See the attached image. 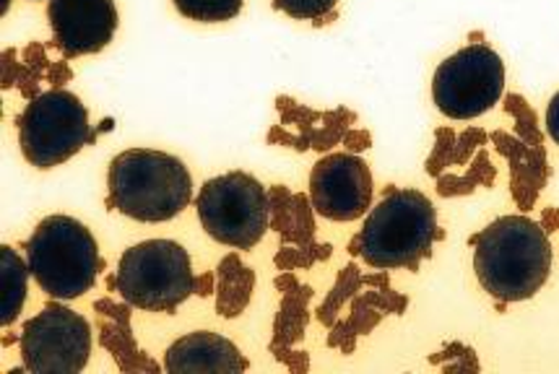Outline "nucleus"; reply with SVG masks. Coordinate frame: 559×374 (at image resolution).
I'll use <instances>...</instances> for the list:
<instances>
[{"mask_svg":"<svg viewBox=\"0 0 559 374\" xmlns=\"http://www.w3.org/2000/svg\"><path fill=\"white\" fill-rule=\"evenodd\" d=\"M474 270L489 297L500 302H526L549 278L551 244L547 231L528 216H502L476 237Z\"/></svg>","mask_w":559,"mask_h":374,"instance_id":"nucleus-1","label":"nucleus"},{"mask_svg":"<svg viewBox=\"0 0 559 374\" xmlns=\"http://www.w3.org/2000/svg\"><path fill=\"white\" fill-rule=\"evenodd\" d=\"M110 206L128 219L162 224L180 216L193 201V177L186 161L156 148H128L110 161Z\"/></svg>","mask_w":559,"mask_h":374,"instance_id":"nucleus-2","label":"nucleus"},{"mask_svg":"<svg viewBox=\"0 0 559 374\" xmlns=\"http://www.w3.org/2000/svg\"><path fill=\"white\" fill-rule=\"evenodd\" d=\"M438 237V210L419 190H393L365 216L357 237L362 261L380 270L417 268Z\"/></svg>","mask_w":559,"mask_h":374,"instance_id":"nucleus-3","label":"nucleus"},{"mask_svg":"<svg viewBox=\"0 0 559 374\" xmlns=\"http://www.w3.org/2000/svg\"><path fill=\"white\" fill-rule=\"evenodd\" d=\"M32 278L47 297L71 302L84 297L102 270L99 244L73 216H47L26 240Z\"/></svg>","mask_w":559,"mask_h":374,"instance_id":"nucleus-4","label":"nucleus"},{"mask_svg":"<svg viewBox=\"0 0 559 374\" xmlns=\"http://www.w3.org/2000/svg\"><path fill=\"white\" fill-rule=\"evenodd\" d=\"M115 283L135 310L173 312L195 291L193 263L182 244L146 240L122 253Z\"/></svg>","mask_w":559,"mask_h":374,"instance_id":"nucleus-5","label":"nucleus"},{"mask_svg":"<svg viewBox=\"0 0 559 374\" xmlns=\"http://www.w3.org/2000/svg\"><path fill=\"white\" fill-rule=\"evenodd\" d=\"M198 221L224 248L250 250L263 240L271 221V198L248 172H227L209 180L195 198Z\"/></svg>","mask_w":559,"mask_h":374,"instance_id":"nucleus-6","label":"nucleus"},{"mask_svg":"<svg viewBox=\"0 0 559 374\" xmlns=\"http://www.w3.org/2000/svg\"><path fill=\"white\" fill-rule=\"evenodd\" d=\"M92 141L88 110L68 88L37 94L19 118V146L37 169H52L73 159Z\"/></svg>","mask_w":559,"mask_h":374,"instance_id":"nucleus-7","label":"nucleus"},{"mask_svg":"<svg viewBox=\"0 0 559 374\" xmlns=\"http://www.w3.org/2000/svg\"><path fill=\"white\" fill-rule=\"evenodd\" d=\"M504 94V63L492 47L468 45L442 60L432 79L435 107L450 120L487 114Z\"/></svg>","mask_w":559,"mask_h":374,"instance_id":"nucleus-8","label":"nucleus"},{"mask_svg":"<svg viewBox=\"0 0 559 374\" xmlns=\"http://www.w3.org/2000/svg\"><path fill=\"white\" fill-rule=\"evenodd\" d=\"M24 370L34 374H76L92 357V328L86 317L52 302L26 319L22 330Z\"/></svg>","mask_w":559,"mask_h":374,"instance_id":"nucleus-9","label":"nucleus"},{"mask_svg":"<svg viewBox=\"0 0 559 374\" xmlns=\"http://www.w3.org/2000/svg\"><path fill=\"white\" fill-rule=\"evenodd\" d=\"M374 182L357 154H329L310 172V201L331 221H354L372 208Z\"/></svg>","mask_w":559,"mask_h":374,"instance_id":"nucleus-10","label":"nucleus"},{"mask_svg":"<svg viewBox=\"0 0 559 374\" xmlns=\"http://www.w3.org/2000/svg\"><path fill=\"white\" fill-rule=\"evenodd\" d=\"M47 22L60 50L68 58H81L112 43L120 16L115 0H50Z\"/></svg>","mask_w":559,"mask_h":374,"instance_id":"nucleus-11","label":"nucleus"},{"mask_svg":"<svg viewBox=\"0 0 559 374\" xmlns=\"http://www.w3.org/2000/svg\"><path fill=\"white\" fill-rule=\"evenodd\" d=\"M167 372L186 374V372H219V374H240L248 370V362L242 359L240 349L227 338L216 333L198 330L190 336L177 338L167 349L165 357Z\"/></svg>","mask_w":559,"mask_h":374,"instance_id":"nucleus-12","label":"nucleus"},{"mask_svg":"<svg viewBox=\"0 0 559 374\" xmlns=\"http://www.w3.org/2000/svg\"><path fill=\"white\" fill-rule=\"evenodd\" d=\"M29 263L24 261L16 250L5 244L0 253V287H3V307H0V323L9 328L16 323L19 312L24 310L26 289H29Z\"/></svg>","mask_w":559,"mask_h":374,"instance_id":"nucleus-13","label":"nucleus"},{"mask_svg":"<svg viewBox=\"0 0 559 374\" xmlns=\"http://www.w3.org/2000/svg\"><path fill=\"white\" fill-rule=\"evenodd\" d=\"M175 9L190 22L222 24L242 11V0H175Z\"/></svg>","mask_w":559,"mask_h":374,"instance_id":"nucleus-14","label":"nucleus"},{"mask_svg":"<svg viewBox=\"0 0 559 374\" xmlns=\"http://www.w3.org/2000/svg\"><path fill=\"white\" fill-rule=\"evenodd\" d=\"M338 0H274V5L289 19L299 22H316V19L329 16L336 9Z\"/></svg>","mask_w":559,"mask_h":374,"instance_id":"nucleus-15","label":"nucleus"},{"mask_svg":"<svg viewBox=\"0 0 559 374\" xmlns=\"http://www.w3.org/2000/svg\"><path fill=\"white\" fill-rule=\"evenodd\" d=\"M547 133H549V138L559 146V92L551 97L549 107H547Z\"/></svg>","mask_w":559,"mask_h":374,"instance_id":"nucleus-16","label":"nucleus"}]
</instances>
